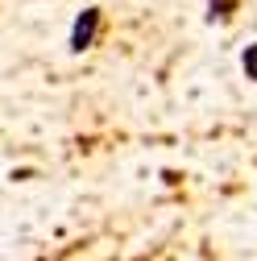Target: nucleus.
Listing matches in <instances>:
<instances>
[{"instance_id": "obj_1", "label": "nucleus", "mask_w": 257, "mask_h": 261, "mask_svg": "<svg viewBox=\"0 0 257 261\" xmlns=\"http://www.w3.org/2000/svg\"><path fill=\"white\" fill-rule=\"evenodd\" d=\"M100 21H104V13L95 9V5H87V9L71 21V38H67L71 54H83V50L95 46V38H100Z\"/></svg>"}, {"instance_id": "obj_3", "label": "nucleus", "mask_w": 257, "mask_h": 261, "mask_svg": "<svg viewBox=\"0 0 257 261\" xmlns=\"http://www.w3.org/2000/svg\"><path fill=\"white\" fill-rule=\"evenodd\" d=\"M241 71H245L249 83H257V42H249V46L241 50Z\"/></svg>"}, {"instance_id": "obj_2", "label": "nucleus", "mask_w": 257, "mask_h": 261, "mask_svg": "<svg viewBox=\"0 0 257 261\" xmlns=\"http://www.w3.org/2000/svg\"><path fill=\"white\" fill-rule=\"evenodd\" d=\"M241 9V0H208V21H233V13Z\"/></svg>"}]
</instances>
